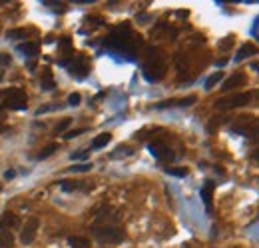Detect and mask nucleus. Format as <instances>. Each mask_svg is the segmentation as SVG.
I'll use <instances>...</instances> for the list:
<instances>
[{"label": "nucleus", "mask_w": 259, "mask_h": 248, "mask_svg": "<svg viewBox=\"0 0 259 248\" xmlns=\"http://www.w3.org/2000/svg\"><path fill=\"white\" fill-rule=\"evenodd\" d=\"M0 102H2V108L22 110L26 108V92L20 88H6L0 92Z\"/></svg>", "instance_id": "f257e3e1"}, {"label": "nucleus", "mask_w": 259, "mask_h": 248, "mask_svg": "<svg viewBox=\"0 0 259 248\" xmlns=\"http://www.w3.org/2000/svg\"><path fill=\"white\" fill-rule=\"evenodd\" d=\"M92 234L98 242L102 244H118L124 238V232L118 228V226H110V224H102V226H94Z\"/></svg>", "instance_id": "f03ea898"}, {"label": "nucleus", "mask_w": 259, "mask_h": 248, "mask_svg": "<svg viewBox=\"0 0 259 248\" xmlns=\"http://www.w3.org/2000/svg\"><path fill=\"white\" fill-rule=\"evenodd\" d=\"M255 92H243V94H235V96H223L215 102V108L218 110H231V108H240V106H245L251 102Z\"/></svg>", "instance_id": "7ed1b4c3"}, {"label": "nucleus", "mask_w": 259, "mask_h": 248, "mask_svg": "<svg viewBox=\"0 0 259 248\" xmlns=\"http://www.w3.org/2000/svg\"><path fill=\"white\" fill-rule=\"evenodd\" d=\"M38 226H40V220H38L36 216H32V218L26 222V226L22 228V232H20V242H22L24 246H28V244L34 242L36 232H38Z\"/></svg>", "instance_id": "20e7f679"}, {"label": "nucleus", "mask_w": 259, "mask_h": 248, "mask_svg": "<svg viewBox=\"0 0 259 248\" xmlns=\"http://www.w3.org/2000/svg\"><path fill=\"white\" fill-rule=\"evenodd\" d=\"M20 226V218L14 212H4L0 216V230H16Z\"/></svg>", "instance_id": "39448f33"}, {"label": "nucleus", "mask_w": 259, "mask_h": 248, "mask_svg": "<svg viewBox=\"0 0 259 248\" xmlns=\"http://www.w3.org/2000/svg\"><path fill=\"white\" fill-rule=\"evenodd\" d=\"M149 152H152L154 156H158L160 160H169L171 156H174L167 144H162V142H152V144H149Z\"/></svg>", "instance_id": "423d86ee"}, {"label": "nucleus", "mask_w": 259, "mask_h": 248, "mask_svg": "<svg viewBox=\"0 0 259 248\" xmlns=\"http://www.w3.org/2000/svg\"><path fill=\"white\" fill-rule=\"evenodd\" d=\"M241 84H245V74L243 72H235V74H231L225 82H223V92H227V90H233V88H237V86H241Z\"/></svg>", "instance_id": "0eeeda50"}, {"label": "nucleus", "mask_w": 259, "mask_h": 248, "mask_svg": "<svg viewBox=\"0 0 259 248\" xmlns=\"http://www.w3.org/2000/svg\"><path fill=\"white\" fill-rule=\"evenodd\" d=\"M196 102V96H189V98H182V100H166V102H158L156 108H169V106H189Z\"/></svg>", "instance_id": "6e6552de"}, {"label": "nucleus", "mask_w": 259, "mask_h": 248, "mask_svg": "<svg viewBox=\"0 0 259 248\" xmlns=\"http://www.w3.org/2000/svg\"><path fill=\"white\" fill-rule=\"evenodd\" d=\"M60 188L64 192H74L76 188H88V184H86V182H76V180H62Z\"/></svg>", "instance_id": "1a4fd4ad"}, {"label": "nucleus", "mask_w": 259, "mask_h": 248, "mask_svg": "<svg viewBox=\"0 0 259 248\" xmlns=\"http://www.w3.org/2000/svg\"><path fill=\"white\" fill-rule=\"evenodd\" d=\"M110 140H112V134H110V132H102V134H98V136L92 140V148H94V150H100V148H104Z\"/></svg>", "instance_id": "9d476101"}, {"label": "nucleus", "mask_w": 259, "mask_h": 248, "mask_svg": "<svg viewBox=\"0 0 259 248\" xmlns=\"http://www.w3.org/2000/svg\"><path fill=\"white\" fill-rule=\"evenodd\" d=\"M255 52H257L255 44H243V46H241V50L235 54V62H241L243 58H247V56H253Z\"/></svg>", "instance_id": "9b49d317"}, {"label": "nucleus", "mask_w": 259, "mask_h": 248, "mask_svg": "<svg viewBox=\"0 0 259 248\" xmlns=\"http://www.w3.org/2000/svg\"><path fill=\"white\" fill-rule=\"evenodd\" d=\"M68 244H70V248H92V242L84 236H72V238H68Z\"/></svg>", "instance_id": "f8f14e48"}, {"label": "nucleus", "mask_w": 259, "mask_h": 248, "mask_svg": "<svg viewBox=\"0 0 259 248\" xmlns=\"http://www.w3.org/2000/svg\"><path fill=\"white\" fill-rule=\"evenodd\" d=\"M14 246V236L10 230H0V248H12Z\"/></svg>", "instance_id": "ddd939ff"}, {"label": "nucleus", "mask_w": 259, "mask_h": 248, "mask_svg": "<svg viewBox=\"0 0 259 248\" xmlns=\"http://www.w3.org/2000/svg\"><path fill=\"white\" fill-rule=\"evenodd\" d=\"M211 192H213V182H205L204 190H202V198L205 202V208H211Z\"/></svg>", "instance_id": "4468645a"}, {"label": "nucleus", "mask_w": 259, "mask_h": 248, "mask_svg": "<svg viewBox=\"0 0 259 248\" xmlns=\"http://www.w3.org/2000/svg\"><path fill=\"white\" fill-rule=\"evenodd\" d=\"M18 48H20V52H22V54H26V56H36V54H38V44H36V42H26V44H20Z\"/></svg>", "instance_id": "2eb2a0df"}, {"label": "nucleus", "mask_w": 259, "mask_h": 248, "mask_svg": "<svg viewBox=\"0 0 259 248\" xmlns=\"http://www.w3.org/2000/svg\"><path fill=\"white\" fill-rule=\"evenodd\" d=\"M90 168H92L90 162H86V164H72V166H68V172H88Z\"/></svg>", "instance_id": "dca6fc26"}, {"label": "nucleus", "mask_w": 259, "mask_h": 248, "mask_svg": "<svg viewBox=\"0 0 259 248\" xmlns=\"http://www.w3.org/2000/svg\"><path fill=\"white\" fill-rule=\"evenodd\" d=\"M70 118H64V120H60L58 124H56V128H54V134H64V130H66L68 126H70Z\"/></svg>", "instance_id": "f3484780"}, {"label": "nucleus", "mask_w": 259, "mask_h": 248, "mask_svg": "<svg viewBox=\"0 0 259 248\" xmlns=\"http://www.w3.org/2000/svg\"><path fill=\"white\" fill-rule=\"evenodd\" d=\"M223 78V74L222 72H215V74H211L209 78H207V82H205V88L207 90H211L213 86H215V82H218V80H222Z\"/></svg>", "instance_id": "a211bd4d"}, {"label": "nucleus", "mask_w": 259, "mask_h": 248, "mask_svg": "<svg viewBox=\"0 0 259 248\" xmlns=\"http://www.w3.org/2000/svg\"><path fill=\"white\" fill-rule=\"evenodd\" d=\"M56 148H58V144H50V146H46L44 150H40L38 158H40V160H44V158H48V156H50V154H52V152H54Z\"/></svg>", "instance_id": "6ab92c4d"}, {"label": "nucleus", "mask_w": 259, "mask_h": 248, "mask_svg": "<svg viewBox=\"0 0 259 248\" xmlns=\"http://www.w3.org/2000/svg\"><path fill=\"white\" fill-rule=\"evenodd\" d=\"M88 128H76V130H68V132H64V138L66 140H70V138H76V136H80V134H84Z\"/></svg>", "instance_id": "aec40b11"}, {"label": "nucleus", "mask_w": 259, "mask_h": 248, "mask_svg": "<svg viewBox=\"0 0 259 248\" xmlns=\"http://www.w3.org/2000/svg\"><path fill=\"white\" fill-rule=\"evenodd\" d=\"M166 172L167 174H171V176H187V168H166Z\"/></svg>", "instance_id": "412c9836"}, {"label": "nucleus", "mask_w": 259, "mask_h": 248, "mask_svg": "<svg viewBox=\"0 0 259 248\" xmlns=\"http://www.w3.org/2000/svg\"><path fill=\"white\" fill-rule=\"evenodd\" d=\"M10 64V56L4 54V52H0V68H6Z\"/></svg>", "instance_id": "4be33fe9"}, {"label": "nucleus", "mask_w": 259, "mask_h": 248, "mask_svg": "<svg viewBox=\"0 0 259 248\" xmlns=\"http://www.w3.org/2000/svg\"><path fill=\"white\" fill-rule=\"evenodd\" d=\"M68 102H70L72 106H78V104H80V94H78V92H72L70 98H68Z\"/></svg>", "instance_id": "5701e85b"}, {"label": "nucleus", "mask_w": 259, "mask_h": 248, "mask_svg": "<svg viewBox=\"0 0 259 248\" xmlns=\"http://www.w3.org/2000/svg\"><path fill=\"white\" fill-rule=\"evenodd\" d=\"M118 154H132V148H118L116 152H112V156H118Z\"/></svg>", "instance_id": "b1692460"}, {"label": "nucleus", "mask_w": 259, "mask_h": 248, "mask_svg": "<svg viewBox=\"0 0 259 248\" xmlns=\"http://www.w3.org/2000/svg\"><path fill=\"white\" fill-rule=\"evenodd\" d=\"M88 156V152H76V154H72V160H78V158H86Z\"/></svg>", "instance_id": "393cba45"}, {"label": "nucleus", "mask_w": 259, "mask_h": 248, "mask_svg": "<svg viewBox=\"0 0 259 248\" xmlns=\"http://www.w3.org/2000/svg\"><path fill=\"white\" fill-rule=\"evenodd\" d=\"M4 178H6V180H12V178H14V170H6V172H4Z\"/></svg>", "instance_id": "a878e982"}, {"label": "nucleus", "mask_w": 259, "mask_h": 248, "mask_svg": "<svg viewBox=\"0 0 259 248\" xmlns=\"http://www.w3.org/2000/svg\"><path fill=\"white\" fill-rule=\"evenodd\" d=\"M251 34H253V36L257 38V18L253 20V28H251Z\"/></svg>", "instance_id": "bb28decb"}, {"label": "nucleus", "mask_w": 259, "mask_h": 248, "mask_svg": "<svg viewBox=\"0 0 259 248\" xmlns=\"http://www.w3.org/2000/svg\"><path fill=\"white\" fill-rule=\"evenodd\" d=\"M2 76H4V68H0V80H2Z\"/></svg>", "instance_id": "cd10ccee"}, {"label": "nucleus", "mask_w": 259, "mask_h": 248, "mask_svg": "<svg viewBox=\"0 0 259 248\" xmlns=\"http://www.w3.org/2000/svg\"><path fill=\"white\" fill-rule=\"evenodd\" d=\"M0 190H2V184H0Z\"/></svg>", "instance_id": "c85d7f7f"}]
</instances>
